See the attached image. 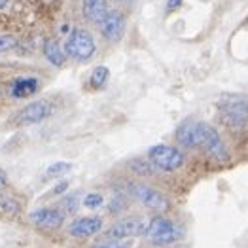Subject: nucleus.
Listing matches in <instances>:
<instances>
[{"mask_svg": "<svg viewBox=\"0 0 248 248\" xmlns=\"http://www.w3.org/2000/svg\"><path fill=\"white\" fill-rule=\"evenodd\" d=\"M146 239L155 245V247H167V245H174L180 243L186 237V229L180 224L169 220L165 216H155L148 222L146 228Z\"/></svg>", "mask_w": 248, "mask_h": 248, "instance_id": "nucleus-1", "label": "nucleus"}, {"mask_svg": "<svg viewBox=\"0 0 248 248\" xmlns=\"http://www.w3.org/2000/svg\"><path fill=\"white\" fill-rule=\"evenodd\" d=\"M220 112L224 124L233 131H241L248 124V101L245 97H224L220 103Z\"/></svg>", "mask_w": 248, "mask_h": 248, "instance_id": "nucleus-2", "label": "nucleus"}, {"mask_svg": "<svg viewBox=\"0 0 248 248\" xmlns=\"http://www.w3.org/2000/svg\"><path fill=\"white\" fill-rule=\"evenodd\" d=\"M95 51H97L95 38L91 36V32H87L83 29H74L64 42V53L76 61L91 59L95 55Z\"/></svg>", "mask_w": 248, "mask_h": 248, "instance_id": "nucleus-3", "label": "nucleus"}, {"mask_svg": "<svg viewBox=\"0 0 248 248\" xmlns=\"http://www.w3.org/2000/svg\"><path fill=\"white\" fill-rule=\"evenodd\" d=\"M148 161L154 165V169L172 172L184 165V154L180 150H176L174 146L157 144L148 150Z\"/></svg>", "mask_w": 248, "mask_h": 248, "instance_id": "nucleus-4", "label": "nucleus"}, {"mask_svg": "<svg viewBox=\"0 0 248 248\" xmlns=\"http://www.w3.org/2000/svg\"><path fill=\"white\" fill-rule=\"evenodd\" d=\"M148 222L140 216H129L116 224H112L110 229H106V237L114 241H133L135 237H140L146 233Z\"/></svg>", "mask_w": 248, "mask_h": 248, "instance_id": "nucleus-5", "label": "nucleus"}, {"mask_svg": "<svg viewBox=\"0 0 248 248\" xmlns=\"http://www.w3.org/2000/svg\"><path fill=\"white\" fill-rule=\"evenodd\" d=\"M129 191H131V195H133L140 205H144V207L150 208V210L165 212L167 208H169V201H167L165 195H163L161 191L154 189V187L146 186V184H131V186H129Z\"/></svg>", "mask_w": 248, "mask_h": 248, "instance_id": "nucleus-6", "label": "nucleus"}, {"mask_svg": "<svg viewBox=\"0 0 248 248\" xmlns=\"http://www.w3.org/2000/svg\"><path fill=\"white\" fill-rule=\"evenodd\" d=\"M201 135H203V142H201V146L207 150L214 159L224 161V163L229 161L228 148H226L224 140H222V137L218 135V131H216L212 125H208V124L201 125Z\"/></svg>", "mask_w": 248, "mask_h": 248, "instance_id": "nucleus-7", "label": "nucleus"}, {"mask_svg": "<svg viewBox=\"0 0 248 248\" xmlns=\"http://www.w3.org/2000/svg\"><path fill=\"white\" fill-rule=\"evenodd\" d=\"M51 114V104L47 101H34L21 108L19 114L16 116V122L19 125H34L44 122Z\"/></svg>", "mask_w": 248, "mask_h": 248, "instance_id": "nucleus-8", "label": "nucleus"}, {"mask_svg": "<svg viewBox=\"0 0 248 248\" xmlns=\"http://www.w3.org/2000/svg\"><path fill=\"white\" fill-rule=\"evenodd\" d=\"M31 222L40 229H57L64 222V212L61 208L44 207L31 212Z\"/></svg>", "mask_w": 248, "mask_h": 248, "instance_id": "nucleus-9", "label": "nucleus"}, {"mask_svg": "<svg viewBox=\"0 0 248 248\" xmlns=\"http://www.w3.org/2000/svg\"><path fill=\"white\" fill-rule=\"evenodd\" d=\"M101 229H103L101 216H82V218H76L74 222H70L68 233L76 239H87V237L97 235Z\"/></svg>", "mask_w": 248, "mask_h": 248, "instance_id": "nucleus-10", "label": "nucleus"}, {"mask_svg": "<svg viewBox=\"0 0 248 248\" xmlns=\"http://www.w3.org/2000/svg\"><path fill=\"white\" fill-rule=\"evenodd\" d=\"M99 27H101V34L106 40L118 42L125 32V17L116 10H108L106 17L99 23Z\"/></svg>", "mask_w": 248, "mask_h": 248, "instance_id": "nucleus-11", "label": "nucleus"}, {"mask_svg": "<svg viewBox=\"0 0 248 248\" xmlns=\"http://www.w3.org/2000/svg\"><path fill=\"white\" fill-rule=\"evenodd\" d=\"M201 122H191L187 120L176 129V140L184 148H199L203 142V135H201Z\"/></svg>", "mask_w": 248, "mask_h": 248, "instance_id": "nucleus-12", "label": "nucleus"}, {"mask_svg": "<svg viewBox=\"0 0 248 248\" xmlns=\"http://www.w3.org/2000/svg\"><path fill=\"white\" fill-rule=\"evenodd\" d=\"M83 17L91 23H101L108 14V4L106 0H83Z\"/></svg>", "mask_w": 248, "mask_h": 248, "instance_id": "nucleus-13", "label": "nucleus"}, {"mask_svg": "<svg viewBox=\"0 0 248 248\" xmlns=\"http://www.w3.org/2000/svg\"><path fill=\"white\" fill-rule=\"evenodd\" d=\"M64 49L61 47V44L55 38H49L44 44V57L51 62L53 66H62L64 64Z\"/></svg>", "mask_w": 248, "mask_h": 248, "instance_id": "nucleus-14", "label": "nucleus"}, {"mask_svg": "<svg viewBox=\"0 0 248 248\" xmlns=\"http://www.w3.org/2000/svg\"><path fill=\"white\" fill-rule=\"evenodd\" d=\"M40 83L36 78H21L17 82L12 85V95L16 99H25V97H31L38 91Z\"/></svg>", "mask_w": 248, "mask_h": 248, "instance_id": "nucleus-15", "label": "nucleus"}, {"mask_svg": "<svg viewBox=\"0 0 248 248\" xmlns=\"http://www.w3.org/2000/svg\"><path fill=\"white\" fill-rule=\"evenodd\" d=\"M108 76H110V70H108L106 66H97V68L93 70L91 78H89L91 87H93V89H101L104 83H106V80H108Z\"/></svg>", "mask_w": 248, "mask_h": 248, "instance_id": "nucleus-16", "label": "nucleus"}, {"mask_svg": "<svg viewBox=\"0 0 248 248\" xmlns=\"http://www.w3.org/2000/svg\"><path fill=\"white\" fill-rule=\"evenodd\" d=\"M131 169L137 172V174H142V176H152L155 170H154V165L146 159H133L131 161Z\"/></svg>", "mask_w": 248, "mask_h": 248, "instance_id": "nucleus-17", "label": "nucleus"}, {"mask_svg": "<svg viewBox=\"0 0 248 248\" xmlns=\"http://www.w3.org/2000/svg\"><path fill=\"white\" fill-rule=\"evenodd\" d=\"M72 169L70 163H66V161H57V163H53V165L47 167V170H46V176H49V178H55V176H61L64 172H68Z\"/></svg>", "mask_w": 248, "mask_h": 248, "instance_id": "nucleus-18", "label": "nucleus"}, {"mask_svg": "<svg viewBox=\"0 0 248 248\" xmlns=\"http://www.w3.org/2000/svg\"><path fill=\"white\" fill-rule=\"evenodd\" d=\"M91 248H133V241H114V239H108V241H101V243H95Z\"/></svg>", "mask_w": 248, "mask_h": 248, "instance_id": "nucleus-19", "label": "nucleus"}, {"mask_svg": "<svg viewBox=\"0 0 248 248\" xmlns=\"http://www.w3.org/2000/svg\"><path fill=\"white\" fill-rule=\"evenodd\" d=\"M17 210H19V205L12 197L0 195V212H4V214H16Z\"/></svg>", "mask_w": 248, "mask_h": 248, "instance_id": "nucleus-20", "label": "nucleus"}, {"mask_svg": "<svg viewBox=\"0 0 248 248\" xmlns=\"http://www.w3.org/2000/svg\"><path fill=\"white\" fill-rule=\"evenodd\" d=\"M82 203L85 208H99L104 203V197L101 193H87Z\"/></svg>", "mask_w": 248, "mask_h": 248, "instance_id": "nucleus-21", "label": "nucleus"}, {"mask_svg": "<svg viewBox=\"0 0 248 248\" xmlns=\"http://www.w3.org/2000/svg\"><path fill=\"white\" fill-rule=\"evenodd\" d=\"M17 46V40L10 34H0V53H8Z\"/></svg>", "mask_w": 248, "mask_h": 248, "instance_id": "nucleus-22", "label": "nucleus"}, {"mask_svg": "<svg viewBox=\"0 0 248 248\" xmlns=\"http://www.w3.org/2000/svg\"><path fill=\"white\" fill-rule=\"evenodd\" d=\"M180 4H182V0H169V2H167V12H172V10H176Z\"/></svg>", "mask_w": 248, "mask_h": 248, "instance_id": "nucleus-23", "label": "nucleus"}, {"mask_svg": "<svg viewBox=\"0 0 248 248\" xmlns=\"http://www.w3.org/2000/svg\"><path fill=\"white\" fill-rule=\"evenodd\" d=\"M8 184V174L4 172V169H0V187H4Z\"/></svg>", "mask_w": 248, "mask_h": 248, "instance_id": "nucleus-24", "label": "nucleus"}, {"mask_svg": "<svg viewBox=\"0 0 248 248\" xmlns=\"http://www.w3.org/2000/svg\"><path fill=\"white\" fill-rule=\"evenodd\" d=\"M66 187H68V182H61L59 186H57L55 189H53V193H62V191H64Z\"/></svg>", "mask_w": 248, "mask_h": 248, "instance_id": "nucleus-25", "label": "nucleus"}, {"mask_svg": "<svg viewBox=\"0 0 248 248\" xmlns=\"http://www.w3.org/2000/svg\"><path fill=\"white\" fill-rule=\"evenodd\" d=\"M8 6V0H0V10H4Z\"/></svg>", "mask_w": 248, "mask_h": 248, "instance_id": "nucleus-26", "label": "nucleus"}, {"mask_svg": "<svg viewBox=\"0 0 248 248\" xmlns=\"http://www.w3.org/2000/svg\"><path fill=\"white\" fill-rule=\"evenodd\" d=\"M127 2H133V0H127Z\"/></svg>", "mask_w": 248, "mask_h": 248, "instance_id": "nucleus-27", "label": "nucleus"}]
</instances>
